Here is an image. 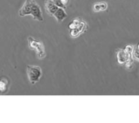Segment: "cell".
Masks as SVG:
<instances>
[{"label":"cell","mask_w":139,"mask_h":123,"mask_svg":"<svg viewBox=\"0 0 139 123\" xmlns=\"http://www.w3.org/2000/svg\"><path fill=\"white\" fill-rule=\"evenodd\" d=\"M5 88H6V84L3 81H0V91H4Z\"/></svg>","instance_id":"8fae6325"},{"label":"cell","mask_w":139,"mask_h":123,"mask_svg":"<svg viewBox=\"0 0 139 123\" xmlns=\"http://www.w3.org/2000/svg\"><path fill=\"white\" fill-rule=\"evenodd\" d=\"M134 55L137 60H139V43L136 46V48H135L134 51Z\"/></svg>","instance_id":"30bf717a"},{"label":"cell","mask_w":139,"mask_h":123,"mask_svg":"<svg viewBox=\"0 0 139 123\" xmlns=\"http://www.w3.org/2000/svg\"><path fill=\"white\" fill-rule=\"evenodd\" d=\"M28 41H29V47L31 49L35 50L36 51L38 58L39 59L44 58L46 53H45V50H44L43 44L36 40H35L32 37H29L28 38Z\"/></svg>","instance_id":"7a4b0ae2"},{"label":"cell","mask_w":139,"mask_h":123,"mask_svg":"<svg viewBox=\"0 0 139 123\" xmlns=\"http://www.w3.org/2000/svg\"><path fill=\"white\" fill-rule=\"evenodd\" d=\"M130 54L126 53L124 50H120L119 53L118 54V62L119 63H123L124 62H126V61H128L129 59L128 55Z\"/></svg>","instance_id":"52a82bcc"},{"label":"cell","mask_w":139,"mask_h":123,"mask_svg":"<svg viewBox=\"0 0 139 123\" xmlns=\"http://www.w3.org/2000/svg\"><path fill=\"white\" fill-rule=\"evenodd\" d=\"M63 1V3L65 4H67V2H68V0H62Z\"/></svg>","instance_id":"7c38bea8"},{"label":"cell","mask_w":139,"mask_h":123,"mask_svg":"<svg viewBox=\"0 0 139 123\" xmlns=\"http://www.w3.org/2000/svg\"><path fill=\"white\" fill-rule=\"evenodd\" d=\"M33 0H26L22 7L19 10L20 16H25L27 15H31L32 11V6Z\"/></svg>","instance_id":"277c9868"},{"label":"cell","mask_w":139,"mask_h":123,"mask_svg":"<svg viewBox=\"0 0 139 123\" xmlns=\"http://www.w3.org/2000/svg\"><path fill=\"white\" fill-rule=\"evenodd\" d=\"M53 16L56 18L57 21L59 22H60L63 21L64 18H66L67 17V14L65 12L64 8H59L58 10L56 11V12L54 14Z\"/></svg>","instance_id":"8992f818"},{"label":"cell","mask_w":139,"mask_h":123,"mask_svg":"<svg viewBox=\"0 0 139 123\" xmlns=\"http://www.w3.org/2000/svg\"><path fill=\"white\" fill-rule=\"evenodd\" d=\"M94 10L95 12H99L101 10H105L107 8V4L106 2H100L94 5Z\"/></svg>","instance_id":"ba28073f"},{"label":"cell","mask_w":139,"mask_h":123,"mask_svg":"<svg viewBox=\"0 0 139 123\" xmlns=\"http://www.w3.org/2000/svg\"><path fill=\"white\" fill-rule=\"evenodd\" d=\"M27 74L30 82L34 84L40 80L42 75V71L39 66L28 65L27 68Z\"/></svg>","instance_id":"6da1fadb"},{"label":"cell","mask_w":139,"mask_h":123,"mask_svg":"<svg viewBox=\"0 0 139 123\" xmlns=\"http://www.w3.org/2000/svg\"><path fill=\"white\" fill-rule=\"evenodd\" d=\"M45 8L46 12L50 16H53L56 11L58 10L59 7L55 4L53 0H46Z\"/></svg>","instance_id":"5b68a950"},{"label":"cell","mask_w":139,"mask_h":123,"mask_svg":"<svg viewBox=\"0 0 139 123\" xmlns=\"http://www.w3.org/2000/svg\"><path fill=\"white\" fill-rule=\"evenodd\" d=\"M31 16L33 17L34 19L38 20L39 21H43V18L42 14V11L40 6L36 3L35 1L33 0L32 6V11H31Z\"/></svg>","instance_id":"3957f363"},{"label":"cell","mask_w":139,"mask_h":123,"mask_svg":"<svg viewBox=\"0 0 139 123\" xmlns=\"http://www.w3.org/2000/svg\"><path fill=\"white\" fill-rule=\"evenodd\" d=\"M55 4L57 5L59 8H66V4L63 3L62 0H53Z\"/></svg>","instance_id":"9c48e42d"}]
</instances>
